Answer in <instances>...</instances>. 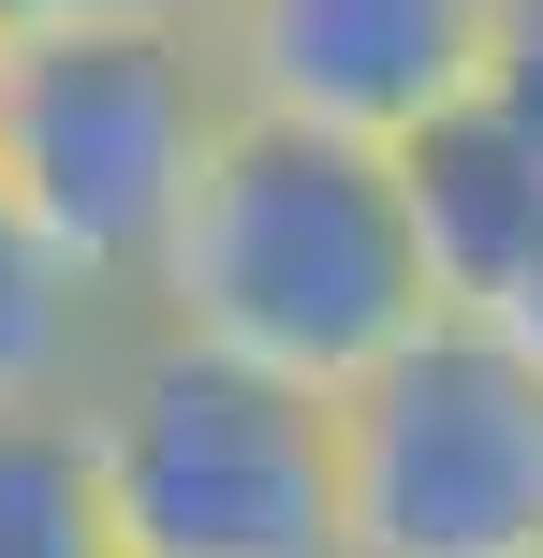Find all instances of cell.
I'll list each match as a JSON object with an SVG mask.
<instances>
[{"mask_svg": "<svg viewBox=\"0 0 543 558\" xmlns=\"http://www.w3.org/2000/svg\"><path fill=\"white\" fill-rule=\"evenodd\" d=\"M133 324L338 412L368 367H397L411 338L441 324L427 251H411V206H397V162L235 104L221 162L192 177V206H176L162 265H147V294H133Z\"/></svg>", "mask_w": 543, "mask_h": 558, "instance_id": "cell-1", "label": "cell"}, {"mask_svg": "<svg viewBox=\"0 0 543 558\" xmlns=\"http://www.w3.org/2000/svg\"><path fill=\"white\" fill-rule=\"evenodd\" d=\"M118 558H353L338 530V412L294 383H250L176 338H118V367L74 412Z\"/></svg>", "mask_w": 543, "mask_h": 558, "instance_id": "cell-2", "label": "cell"}, {"mask_svg": "<svg viewBox=\"0 0 543 558\" xmlns=\"http://www.w3.org/2000/svg\"><path fill=\"white\" fill-rule=\"evenodd\" d=\"M221 133H235V74L206 29L15 45V74H0V206L133 308L176 206H192V177L221 162Z\"/></svg>", "mask_w": 543, "mask_h": 558, "instance_id": "cell-3", "label": "cell"}, {"mask_svg": "<svg viewBox=\"0 0 543 558\" xmlns=\"http://www.w3.org/2000/svg\"><path fill=\"white\" fill-rule=\"evenodd\" d=\"M353 558H543V367L441 308L397 367L338 397Z\"/></svg>", "mask_w": 543, "mask_h": 558, "instance_id": "cell-4", "label": "cell"}, {"mask_svg": "<svg viewBox=\"0 0 543 558\" xmlns=\"http://www.w3.org/2000/svg\"><path fill=\"white\" fill-rule=\"evenodd\" d=\"M206 45L250 118H294L338 147H411L427 118L485 104L499 0H221Z\"/></svg>", "mask_w": 543, "mask_h": 558, "instance_id": "cell-5", "label": "cell"}, {"mask_svg": "<svg viewBox=\"0 0 543 558\" xmlns=\"http://www.w3.org/2000/svg\"><path fill=\"white\" fill-rule=\"evenodd\" d=\"M382 162H397L427 294L456 308V324H485V308L529 279V251H543V147L499 104H456V118H427L411 147H382Z\"/></svg>", "mask_w": 543, "mask_h": 558, "instance_id": "cell-6", "label": "cell"}, {"mask_svg": "<svg viewBox=\"0 0 543 558\" xmlns=\"http://www.w3.org/2000/svg\"><path fill=\"white\" fill-rule=\"evenodd\" d=\"M118 338H133V308L0 206V412H88V383L118 367Z\"/></svg>", "mask_w": 543, "mask_h": 558, "instance_id": "cell-7", "label": "cell"}, {"mask_svg": "<svg viewBox=\"0 0 543 558\" xmlns=\"http://www.w3.org/2000/svg\"><path fill=\"white\" fill-rule=\"evenodd\" d=\"M0 558H118L74 412H0Z\"/></svg>", "mask_w": 543, "mask_h": 558, "instance_id": "cell-8", "label": "cell"}, {"mask_svg": "<svg viewBox=\"0 0 543 558\" xmlns=\"http://www.w3.org/2000/svg\"><path fill=\"white\" fill-rule=\"evenodd\" d=\"M74 29H221V0H0V45H74Z\"/></svg>", "mask_w": 543, "mask_h": 558, "instance_id": "cell-9", "label": "cell"}, {"mask_svg": "<svg viewBox=\"0 0 543 558\" xmlns=\"http://www.w3.org/2000/svg\"><path fill=\"white\" fill-rule=\"evenodd\" d=\"M485 104L543 147V0H499V59H485Z\"/></svg>", "mask_w": 543, "mask_h": 558, "instance_id": "cell-10", "label": "cell"}, {"mask_svg": "<svg viewBox=\"0 0 543 558\" xmlns=\"http://www.w3.org/2000/svg\"><path fill=\"white\" fill-rule=\"evenodd\" d=\"M485 324H499V338H515V353L543 367V251H529V279H515V294H499V308H485Z\"/></svg>", "mask_w": 543, "mask_h": 558, "instance_id": "cell-11", "label": "cell"}, {"mask_svg": "<svg viewBox=\"0 0 543 558\" xmlns=\"http://www.w3.org/2000/svg\"><path fill=\"white\" fill-rule=\"evenodd\" d=\"M0 74H15V45H0Z\"/></svg>", "mask_w": 543, "mask_h": 558, "instance_id": "cell-12", "label": "cell"}]
</instances>
